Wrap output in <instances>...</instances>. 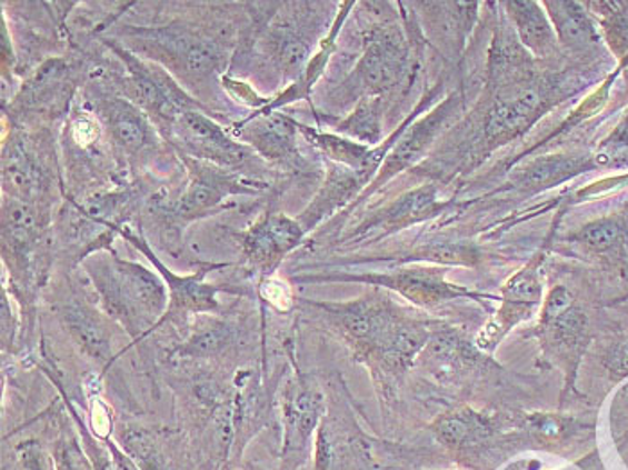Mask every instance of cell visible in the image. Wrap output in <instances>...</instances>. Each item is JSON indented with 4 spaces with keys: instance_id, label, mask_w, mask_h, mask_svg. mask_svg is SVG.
<instances>
[{
    "instance_id": "6da1fadb",
    "label": "cell",
    "mask_w": 628,
    "mask_h": 470,
    "mask_svg": "<svg viewBox=\"0 0 628 470\" xmlns=\"http://www.w3.org/2000/svg\"><path fill=\"white\" fill-rule=\"evenodd\" d=\"M84 268L108 312L119 318L131 334L149 331L166 311V284L144 266L98 252L84 261Z\"/></svg>"
},
{
    "instance_id": "7a4b0ae2",
    "label": "cell",
    "mask_w": 628,
    "mask_h": 470,
    "mask_svg": "<svg viewBox=\"0 0 628 470\" xmlns=\"http://www.w3.org/2000/svg\"><path fill=\"white\" fill-rule=\"evenodd\" d=\"M128 40L131 51L160 63L189 84L215 80L229 61L227 40L206 29L187 26L131 28L128 29Z\"/></svg>"
},
{
    "instance_id": "3957f363",
    "label": "cell",
    "mask_w": 628,
    "mask_h": 470,
    "mask_svg": "<svg viewBox=\"0 0 628 470\" xmlns=\"http://www.w3.org/2000/svg\"><path fill=\"white\" fill-rule=\"evenodd\" d=\"M410 72V43L397 23H373L365 34V51L341 87L350 99H385Z\"/></svg>"
},
{
    "instance_id": "277c9868",
    "label": "cell",
    "mask_w": 628,
    "mask_h": 470,
    "mask_svg": "<svg viewBox=\"0 0 628 470\" xmlns=\"http://www.w3.org/2000/svg\"><path fill=\"white\" fill-rule=\"evenodd\" d=\"M104 43L126 67V76L117 78V90L122 98L140 108L157 127L168 130L187 110H206L172 81L168 70L154 63H144L117 42L104 40Z\"/></svg>"
},
{
    "instance_id": "5b68a950",
    "label": "cell",
    "mask_w": 628,
    "mask_h": 470,
    "mask_svg": "<svg viewBox=\"0 0 628 470\" xmlns=\"http://www.w3.org/2000/svg\"><path fill=\"white\" fill-rule=\"evenodd\" d=\"M551 87L536 76L498 84L484 121L485 148L494 150L525 136L548 108Z\"/></svg>"
},
{
    "instance_id": "8992f818",
    "label": "cell",
    "mask_w": 628,
    "mask_h": 470,
    "mask_svg": "<svg viewBox=\"0 0 628 470\" xmlns=\"http://www.w3.org/2000/svg\"><path fill=\"white\" fill-rule=\"evenodd\" d=\"M166 131L172 144L191 159L239 174L257 163L256 151L232 139L206 110H187Z\"/></svg>"
},
{
    "instance_id": "52a82bcc",
    "label": "cell",
    "mask_w": 628,
    "mask_h": 470,
    "mask_svg": "<svg viewBox=\"0 0 628 470\" xmlns=\"http://www.w3.org/2000/svg\"><path fill=\"white\" fill-rule=\"evenodd\" d=\"M320 4H285L280 13L275 14L265 33H262L261 46L266 57L270 58L277 72L285 80L297 78L300 80L308 69L312 58L315 40H317L318 26L317 13Z\"/></svg>"
},
{
    "instance_id": "ba28073f",
    "label": "cell",
    "mask_w": 628,
    "mask_h": 470,
    "mask_svg": "<svg viewBox=\"0 0 628 470\" xmlns=\"http://www.w3.org/2000/svg\"><path fill=\"white\" fill-rule=\"evenodd\" d=\"M74 89V67L52 58L22 84L6 116L19 124L17 128H23L26 122L52 121L69 112Z\"/></svg>"
},
{
    "instance_id": "9c48e42d",
    "label": "cell",
    "mask_w": 628,
    "mask_h": 470,
    "mask_svg": "<svg viewBox=\"0 0 628 470\" xmlns=\"http://www.w3.org/2000/svg\"><path fill=\"white\" fill-rule=\"evenodd\" d=\"M37 142L22 128L11 131L2 150V189L8 198L49 206L57 174Z\"/></svg>"
},
{
    "instance_id": "30bf717a",
    "label": "cell",
    "mask_w": 628,
    "mask_h": 470,
    "mask_svg": "<svg viewBox=\"0 0 628 470\" xmlns=\"http://www.w3.org/2000/svg\"><path fill=\"white\" fill-rule=\"evenodd\" d=\"M189 171L186 191L172 206V218L180 223L212 214L227 198L239 194H257L259 187H251L239 172L227 171L212 163L201 162L182 154Z\"/></svg>"
},
{
    "instance_id": "8fae6325",
    "label": "cell",
    "mask_w": 628,
    "mask_h": 470,
    "mask_svg": "<svg viewBox=\"0 0 628 470\" xmlns=\"http://www.w3.org/2000/svg\"><path fill=\"white\" fill-rule=\"evenodd\" d=\"M460 98L451 96L447 101L438 104L433 112H429L420 121L415 122L410 128H406L391 148L390 153L387 154V159L382 162L381 169L377 172L372 183L365 189L363 194L359 196L358 200H365L368 196L373 194L377 189H381L385 183L390 182L391 178L419 162L423 154L428 153L435 140L440 137V133L460 116Z\"/></svg>"
},
{
    "instance_id": "7c38bea8",
    "label": "cell",
    "mask_w": 628,
    "mask_h": 470,
    "mask_svg": "<svg viewBox=\"0 0 628 470\" xmlns=\"http://www.w3.org/2000/svg\"><path fill=\"white\" fill-rule=\"evenodd\" d=\"M93 104V116L103 124L104 131L112 140L113 148L128 157H139L146 151L153 150V121L140 108L117 93H89Z\"/></svg>"
},
{
    "instance_id": "4fadbf2b",
    "label": "cell",
    "mask_w": 628,
    "mask_h": 470,
    "mask_svg": "<svg viewBox=\"0 0 628 470\" xmlns=\"http://www.w3.org/2000/svg\"><path fill=\"white\" fill-rule=\"evenodd\" d=\"M303 238L306 230L297 218L282 212H266L242 233V253L257 270L270 273L289 252L302 244Z\"/></svg>"
},
{
    "instance_id": "5bb4252c",
    "label": "cell",
    "mask_w": 628,
    "mask_h": 470,
    "mask_svg": "<svg viewBox=\"0 0 628 470\" xmlns=\"http://www.w3.org/2000/svg\"><path fill=\"white\" fill-rule=\"evenodd\" d=\"M233 137L250 146L261 159L280 166H293L300 160L298 121L285 113H253L233 124Z\"/></svg>"
},
{
    "instance_id": "9a60e30c",
    "label": "cell",
    "mask_w": 628,
    "mask_h": 470,
    "mask_svg": "<svg viewBox=\"0 0 628 470\" xmlns=\"http://www.w3.org/2000/svg\"><path fill=\"white\" fill-rule=\"evenodd\" d=\"M122 238L131 242L139 252L148 257V261L154 266V270L162 277L163 282L169 286V303L168 314L177 317V314H187V312H212L218 311L219 303L216 299L219 289L218 286H210L203 282L206 279L207 270L212 266H207L206 270L196 271L192 276L180 277L172 273L168 266L160 261L159 257L154 256L153 250L148 247L144 239L131 232L130 229H121Z\"/></svg>"
},
{
    "instance_id": "2e32d148",
    "label": "cell",
    "mask_w": 628,
    "mask_h": 470,
    "mask_svg": "<svg viewBox=\"0 0 628 470\" xmlns=\"http://www.w3.org/2000/svg\"><path fill=\"white\" fill-rule=\"evenodd\" d=\"M540 262L542 256L534 257V261L517 271L516 276L510 277L505 288H502V308L498 317L494 318L492 323L487 326L480 334L481 349H490L498 343L508 329H512L516 323L530 317V312L536 308L542 294V282H540Z\"/></svg>"
},
{
    "instance_id": "e0dca14e",
    "label": "cell",
    "mask_w": 628,
    "mask_h": 470,
    "mask_svg": "<svg viewBox=\"0 0 628 470\" xmlns=\"http://www.w3.org/2000/svg\"><path fill=\"white\" fill-rule=\"evenodd\" d=\"M443 207L446 203L438 198L437 187L422 186L419 189H411L388 203L385 209L365 219L356 230V236L358 238H368L372 233L388 236L410 229L413 224L435 218Z\"/></svg>"
},
{
    "instance_id": "ac0fdd59",
    "label": "cell",
    "mask_w": 628,
    "mask_h": 470,
    "mask_svg": "<svg viewBox=\"0 0 628 470\" xmlns=\"http://www.w3.org/2000/svg\"><path fill=\"white\" fill-rule=\"evenodd\" d=\"M373 178L358 169L343 168L332 163L327 171L326 182L321 183L320 191L312 198L302 214L298 216V223L302 224L306 233L315 227L335 216L338 210L349 206L350 201L363 194Z\"/></svg>"
},
{
    "instance_id": "d6986e66",
    "label": "cell",
    "mask_w": 628,
    "mask_h": 470,
    "mask_svg": "<svg viewBox=\"0 0 628 470\" xmlns=\"http://www.w3.org/2000/svg\"><path fill=\"white\" fill-rule=\"evenodd\" d=\"M323 308L335 318L336 326L340 327L350 340L367 349H379L391 329L397 326L396 318L387 303L379 300L363 299L341 306H323Z\"/></svg>"
},
{
    "instance_id": "ffe728a7",
    "label": "cell",
    "mask_w": 628,
    "mask_h": 470,
    "mask_svg": "<svg viewBox=\"0 0 628 470\" xmlns=\"http://www.w3.org/2000/svg\"><path fill=\"white\" fill-rule=\"evenodd\" d=\"M341 280H358L396 289L397 293L419 306H437L460 293L455 286L447 284L442 270L433 268H408L387 276L341 277Z\"/></svg>"
},
{
    "instance_id": "44dd1931",
    "label": "cell",
    "mask_w": 628,
    "mask_h": 470,
    "mask_svg": "<svg viewBox=\"0 0 628 470\" xmlns=\"http://www.w3.org/2000/svg\"><path fill=\"white\" fill-rule=\"evenodd\" d=\"M596 168L589 157L580 154H546L526 162L514 172L512 182L526 192H540L568 182L571 178Z\"/></svg>"
},
{
    "instance_id": "7402d4cb",
    "label": "cell",
    "mask_w": 628,
    "mask_h": 470,
    "mask_svg": "<svg viewBox=\"0 0 628 470\" xmlns=\"http://www.w3.org/2000/svg\"><path fill=\"white\" fill-rule=\"evenodd\" d=\"M502 8L507 10L508 19L526 51L536 58H548L555 51L559 40L542 2L517 0L505 2Z\"/></svg>"
},
{
    "instance_id": "603a6c76",
    "label": "cell",
    "mask_w": 628,
    "mask_h": 470,
    "mask_svg": "<svg viewBox=\"0 0 628 470\" xmlns=\"http://www.w3.org/2000/svg\"><path fill=\"white\" fill-rule=\"evenodd\" d=\"M423 8L426 23L438 43L446 46L447 51L458 52L466 43L467 34L472 31L478 14L475 2H431L419 4Z\"/></svg>"
},
{
    "instance_id": "cb8c5ba5",
    "label": "cell",
    "mask_w": 628,
    "mask_h": 470,
    "mask_svg": "<svg viewBox=\"0 0 628 470\" xmlns=\"http://www.w3.org/2000/svg\"><path fill=\"white\" fill-rule=\"evenodd\" d=\"M542 6L548 11L549 20L554 23L557 40L566 49L572 52H584L598 46L600 38L584 4L557 0V2H542Z\"/></svg>"
},
{
    "instance_id": "d4e9b609",
    "label": "cell",
    "mask_w": 628,
    "mask_h": 470,
    "mask_svg": "<svg viewBox=\"0 0 628 470\" xmlns=\"http://www.w3.org/2000/svg\"><path fill=\"white\" fill-rule=\"evenodd\" d=\"M63 318L70 334L90 358H110V334L98 312L81 303H69L63 309Z\"/></svg>"
},
{
    "instance_id": "484cf974",
    "label": "cell",
    "mask_w": 628,
    "mask_h": 470,
    "mask_svg": "<svg viewBox=\"0 0 628 470\" xmlns=\"http://www.w3.org/2000/svg\"><path fill=\"white\" fill-rule=\"evenodd\" d=\"M382 117H385V99H361L355 112L336 124L340 136L361 142V144H381Z\"/></svg>"
},
{
    "instance_id": "4316f807",
    "label": "cell",
    "mask_w": 628,
    "mask_h": 470,
    "mask_svg": "<svg viewBox=\"0 0 628 470\" xmlns=\"http://www.w3.org/2000/svg\"><path fill=\"white\" fill-rule=\"evenodd\" d=\"M625 236H627V229L621 219L604 218L587 223L577 233H572L571 239L592 252L601 253L618 248L625 241Z\"/></svg>"
},
{
    "instance_id": "83f0119b",
    "label": "cell",
    "mask_w": 628,
    "mask_h": 470,
    "mask_svg": "<svg viewBox=\"0 0 628 470\" xmlns=\"http://www.w3.org/2000/svg\"><path fill=\"white\" fill-rule=\"evenodd\" d=\"M232 341V327L229 323L215 321V323L201 327L200 331H196L178 352L182 358H210L227 349Z\"/></svg>"
},
{
    "instance_id": "f1b7e54d",
    "label": "cell",
    "mask_w": 628,
    "mask_h": 470,
    "mask_svg": "<svg viewBox=\"0 0 628 470\" xmlns=\"http://www.w3.org/2000/svg\"><path fill=\"white\" fill-rule=\"evenodd\" d=\"M321 408H323V399L320 393L312 390L298 391L288 406L289 426L295 433L308 438L312 429L317 428Z\"/></svg>"
},
{
    "instance_id": "f546056e",
    "label": "cell",
    "mask_w": 628,
    "mask_h": 470,
    "mask_svg": "<svg viewBox=\"0 0 628 470\" xmlns=\"http://www.w3.org/2000/svg\"><path fill=\"white\" fill-rule=\"evenodd\" d=\"M592 162L598 168H628V116L596 151Z\"/></svg>"
},
{
    "instance_id": "4dcf8cb0",
    "label": "cell",
    "mask_w": 628,
    "mask_h": 470,
    "mask_svg": "<svg viewBox=\"0 0 628 470\" xmlns=\"http://www.w3.org/2000/svg\"><path fill=\"white\" fill-rule=\"evenodd\" d=\"M417 256L420 259H429V261L452 262V264H466V262L476 261V252L472 248L461 244H433V247L422 248Z\"/></svg>"
},
{
    "instance_id": "1f68e13d",
    "label": "cell",
    "mask_w": 628,
    "mask_h": 470,
    "mask_svg": "<svg viewBox=\"0 0 628 470\" xmlns=\"http://www.w3.org/2000/svg\"><path fill=\"white\" fill-rule=\"evenodd\" d=\"M58 470H87L80 449L76 443H60L57 449Z\"/></svg>"
},
{
    "instance_id": "d6a6232c",
    "label": "cell",
    "mask_w": 628,
    "mask_h": 470,
    "mask_svg": "<svg viewBox=\"0 0 628 470\" xmlns=\"http://www.w3.org/2000/svg\"><path fill=\"white\" fill-rule=\"evenodd\" d=\"M467 433H469V424L463 417H451L443 420L440 426V434L447 442H460Z\"/></svg>"
},
{
    "instance_id": "836d02e7",
    "label": "cell",
    "mask_w": 628,
    "mask_h": 470,
    "mask_svg": "<svg viewBox=\"0 0 628 470\" xmlns=\"http://www.w3.org/2000/svg\"><path fill=\"white\" fill-rule=\"evenodd\" d=\"M87 446H89V457L90 461H92L93 470H116L103 449L98 448L93 442H89Z\"/></svg>"
},
{
    "instance_id": "e575fe53",
    "label": "cell",
    "mask_w": 628,
    "mask_h": 470,
    "mask_svg": "<svg viewBox=\"0 0 628 470\" xmlns=\"http://www.w3.org/2000/svg\"><path fill=\"white\" fill-rule=\"evenodd\" d=\"M610 368L612 372L619 373V376H627L628 373V343L621 344L612 359H610Z\"/></svg>"
},
{
    "instance_id": "d590c367",
    "label": "cell",
    "mask_w": 628,
    "mask_h": 470,
    "mask_svg": "<svg viewBox=\"0 0 628 470\" xmlns=\"http://www.w3.org/2000/svg\"><path fill=\"white\" fill-rule=\"evenodd\" d=\"M23 470H43L42 457L37 448H28L22 457Z\"/></svg>"
},
{
    "instance_id": "8d00e7d4",
    "label": "cell",
    "mask_w": 628,
    "mask_h": 470,
    "mask_svg": "<svg viewBox=\"0 0 628 470\" xmlns=\"http://www.w3.org/2000/svg\"><path fill=\"white\" fill-rule=\"evenodd\" d=\"M627 74H628V60H627Z\"/></svg>"
}]
</instances>
